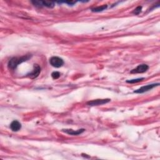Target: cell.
Wrapping results in <instances>:
<instances>
[{"label":"cell","instance_id":"1","mask_svg":"<svg viewBox=\"0 0 160 160\" xmlns=\"http://www.w3.org/2000/svg\"><path fill=\"white\" fill-rule=\"evenodd\" d=\"M31 55H25L21 57H14L13 58L11 59L9 62H8V67L12 69V70H15V68H17V66L19 65V64L22 63L25 61H26L31 58Z\"/></svg>","mask_w":160,"mask_h":160},{"label":"cell","instance_id":"2","mask_svg":"<svg viewBox=\"0 0 160 160\" xmlns=\"http://www.w3.org/2000/svg\"><path fill=\"white\" fill-rule=\"evenodd\" d=\"M49 63L53 67L60 68L64 65V61L60 57L53 56L49 59Z\"/></svg>","mask_w":160,"mask_h":160},{"label":"cell","instance_id":"3","mask_svg":"<svg viewBox=\"0 0 160 160\" xmlns=\"http://www.w3.org/2000/svg\"><path fill=\"white\" fill-rule=\"evenodd\" d=\"M159 83H155V84H148V85H146V86H143V87H141L140 89L135 90L134 92L136 93H138V94H141V93H145L146 91H148L152 90L153 88L159 86Z\"/></svg>","mask_w":160,"mask_h":160},{"label":"cell","instance_id":"4","mask_svg":"<svg viewBox=\"0 0 160 160\" xmlns=\"http://www.w3.org/2000/svg\"><path fill=\"white\" fill-rule=\"evenodd\" d=\"M33 68V70L27 74V77L30 78L31 79L36 78L41 73V67L38 65H37V64H35Z\"/></svg>","mask_w":160,"mask_h":160},{"label":"cell","instance_id":"5","mask_svg":"<svg viewBox=\"0 0 160 160\" xmlns=\"http://www.w3.org/2000/svg\"><path fill=\"white\" fill-rule=\"evenodd\" d=\"M36 6H46L48 8H53L55 6V3L52 2H43V1H34L32 2Z\"/></svg>","mask_w":160,"mask_h":160},{"label":"cell","instance_id":"6","mask_svg":"<svg viewBox=\"0 0 160 160\" xmlns=\"http://www.w3.org/2000/svg\"><path fill=\"white\" fill-rule=\"evenodd\" d=\"M111 101L110 99H100V100H92L90 101H88L87 103V104L89 106H99L102 105L106 103H108Z\"/></svg>","mask_w":160,"mask_h":160},{"label":"cell","instance_id":"7","mask_svg":"<svg viewBox=\"0 0 160 160\" xmlns=\"http://www.w3.org/2000/svg\"><path fill=\"white\" fill-rule=\"evenodd\" d=\"M148 69V65H146V64H142V65H138L135 69L131 70V73H143L146 72Z\"/></svg>","mask_w":160,"mask_h":160},{"label":"cell","instance_id":"8","mask_svg":"<svg viewBox=\"0 0 160 160\" xmlns=\"http://www.w3.org/2000/svg\"><path fill=\"white\" fill-rule=\"evenodd\" d=\"M10 128L13 131H18L21 128V124L18 121L15 120L11 123Z\"/></svg>","mask_w":160,"mask_h":160},{"label":"cell","instance_id":"9","mask_svg":"<svg viewBox=\"0 0 160 160\" xmlns=\"http://www.w3.org/2000/svg\"><path fill=\"white\" fill-rule=\"evenodd\" d=\"M85 131L84 129H80V130H73L71 129H65V130H63V131H64L65 133L70 134V135H79L81 133H83L84 131Z\"/></svg>","mask_w":160,"mask_h":160},{"label":"cell","instance_id":"10","mask_svg":"<svg viewBox=\"0 0 160 160\" xmlns=\"http://www.w3.org/2000/svg\"><path fill=\"white\" fill-rule=\"evenodd\" d=\"M108 6L105 5H103L101 6H98V7H96L94 8L91 9V11L93 12H102L103 10H105L106 8H107Z\"/></svg>","mask_w":160,"mask_h":160},{"label":"cell","instance_id":"11","mask_svg":"<svg viewBox=\"0 0 160 160\" xmlns=\"http://www.w3.org/2000/svg\"><path fill=\"white\" fill-rule=\"evenodd\" d=\"M145 78H137V79H134V80H128L126 82L128 83H131V84H133V83H139L142 81Z\"/></svg>","mask_w":160,"mask_h":160},{"label":"cell","instance_id":"12","mask_svg":"<svg viewBox=\"0 0 160 160\" xmlns=\"http://www.w3.org/2000/svg\"><path fill=\"white\" fill-rule=\"evenodd\" d=\"M60 76H61V74L58 71H54L51 73V77L54 80L58 79L60 77Z\"/></svg>","mask_w":160,"mask_h":160},{"label":"cell","instance_id":"13","mask_svg":"<svg viewBox=\"0 0 160 160\" xmlns=\"http://www.w3.org/2000/svg\"><path fill=\"white\" fill-rule=\"evenodd\" d=\"M141 9H142V6H138L134 11H133V14H134V15H139L140 13H141Z\"/></svg>","mask_w":160,"mask_h":160}]
</instances>
